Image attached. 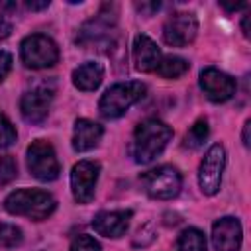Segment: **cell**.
<instances>
[{"label": "cell", "instance_id": "obj_2", "mask_svg": "<svg viewBox=\"0 0 251 251\" xmlns=\"http://www.w3.org/2000/svg\"><path fill=\"white\" fill-rule=\"evenodd\" d=\"M4 208H6V212H10L14 216H25L29 220L41 222V220H47L55 212L57 200L47 190L20 188L6 196Z\"/></svg>", "mask_w": 251, "mask_h": 251}, {"label": "cell", "instance_id": "obj_26", "mask_svg": "<svg viewBox=\"0 0 251 251\" xmlns=\"http://www.w3.org/2000/svg\"><path fill=\"white\" fill-rule=\"evenodd\" d=\"M18 10V4L16 2H8V0H0V16L2 18H8L12 12Z\"/></svg>", "mask_w": 251, "mask_h": 251}, {"label": "cell", "instance_id": "obj_17", "mask_svg": "<svg viewBox=\"0 0 251 251\" xmlns=\"http://www.w3.org/2000/svg\"><path fill=\"white\" fill-rule=\"evenodd\" d=\"M102 78H104V67L94 61H88L73 71V84L82 92L96 90L100 86Z\"/></svg>", "mask_w": 251, "mask_h": 251}, {"label": "cell", "instance_id": "obj_7", "mask_svg": "<svg viewBox=\"0 0 251 251\" xmlns=\"http://www.w3.org/2000/svg\"><path fill=\"white\" fill-rule=\"evenodd\" d=\"M27 169L29 173L43 182H51L59 176L61 165L53 145L45 139H35L27 147Z\"/></svg>", "mask_w": 251, "mask_h": 251}, {"label": "cell", "instance_id": "obj_4", "mask_svg": "<svg viewBox=\"0 0 251 251\" xmlns=\"http://www.w3.org/2000/svg\"><path fill=\"white\" fill-rule=\"evenodd\" d=\"M143 94H145V84L139 80L118 82L102 94V98L98 102V110H100L102 118L116 120V118L124 116L135 102H139L143 98Z\"/></svg>", "mask_w": 251, "mask_h": 251}, {"label": "cell", "instance_id": "obj_20", "mask_svg": "<svg viewBox=\"0 0 251 251\" xmlns=\"http://www.w3.org/2000/svg\"><path fill=\"white\" fill-rule=\"evenodd\" d=\"M208 133H210V127H208V122L206 120H196L190 129L186 131L184 135V147L188 149H198L206 139H208Z\"/></svg>", "mask_w": 251, "mask_h": 251}, {"label": "cell", "instance_id": "obj_9", "mask_svg": "<svg viewBox=\"0 0 251 251\" xmlns=\"http://www.w3.org/2000/svg\"><path fill=\"white\" fill-rule=\"evenodd\" d=\"M198 33V20L190 12L173 14L163 25V39L171 47H186Z\"/></svg>", "mask_w": 251, "mask_h": 251}, {"label": "cell", "instance_id": "obj_29", "mask_svg": "<svg viewBox=\"0 0 251 251\" xmlns=\"http://www.w3.org/2000/svg\"><path fill=\"white\" fill-rule=\"evenodd\" d=\"M25 6L29 10H43V8H49V0H41V2H33V0H27Z\"/></svg>", "mask_w": 251, "mask_h": 251}, {"label": "cell", "instance_id": "obj_31", "mask_svg": "<svg viewBox=\"0 0 251 251\" xmlns=\"http://www.w3.org/2000/svg\"><path fill=\"white\" fill-rule=\"evenodd\" d=\"M241 29H243V35H245V37H249V16H243Z\"/></svg>", "mask_w": 251, "mask_h": 251}, {"label": "cell", "instance_id": "obj_27", "mask_svg": "<svg viewBox=\"0 0 251 251\" xmlns=\"http://www.w3.org/2000/svg\"><path fill=\"white\" fill-rule=\"evenodd\" d=\"M10 33H12V22L8 18H2L0 16V41L6 39Z\"/></svg>", "mask_w": 251, "mask_h": 251}, {"label": "cell", "instance_id": "obj_8", "mask_svg": "<svg viewBox=\"0 0 251 251\" xmlns=\"http://www.w3.org/2000/svg\"><path fill=\"white\" fill-rule=\"evenodd\" d=\"M226 169V149L222 143H214L198 167V184L206 196H214L222 186V175Z\"/></svg>", "mask_w": 251, "mask_h": 251}, {"label": "cell", "instance_id": "obj_12", "mask_svg": "<svg viewBox=\"0 0 251 251\" xmlns=\"http://www.w3.org/2000/svg\"><path fill=\"white\" fill-rule=\"evenodd\" d=\"M200 88L212 102H226L235 94V78L229 76L227 73L216 69V67H206L200 73Z\"/></svg>", "mask_w": 251, "mask_h": 251}, {"label": "cell", "instance_id": "obj_13", "mask_svg": "<svg viewBox=\"0 0 251 251\" xmlns=\"http://www.w3.org/2000/svg\"><path fill=\"white\" fill-rule=\"evenodd\" d=\"M243 239L241 224L237 218L226 216L214 222L212 226V243L216 251H239Z\"/></svg>", "mask_w": 251, "mask_h": 251}, {"label": "cell", "instance_id": "obj_24", "mask_svg": "<svg viewBox=\"0 0 251 251\" xmlns=\"http://www.w3.org/2000/svg\"><path fill=\"white\" fill-rule=\"evenodd\" d=\"M69 251H100V243H98L92 235L80 233V235H76V237L71 241Z\"/></svg>", "mask_w": 251, "mask_h": 251}, {"label": "cell", "instance_id": "obj_19", "mask_svg": "<svg viewBox=\"0 0 251 251\" xmlns=\"http://www.w3.org/2000/svg\"><path fill=\"white\" fill-rule=\"evenodd\" d=\"M176 251H206V237L200 229L188 227L176 239Z\"/></svg>", "mask_w": 251, "mask_h": 251}, {"label": "cell", "instance_id": "obj_22", "mask_svg": "<svg viewBox=\"0 0 251 251\" xmlns=\"http://www.w3.org/2000/svg\"><path fill=\"white\" fill-rule=\"evenodd\" d=\"M18 139L16 127L12 126V122L0 112V149H6L10 145H14Z\"/></svg>", "mask_w": 251, "mask_h": 251}, {"label": "cell", "instance_id": "obj_15", "mask_svg": "<svg viewBox=\"0 0 251 251\" xmlns=\"http://www.w3.org/2000/svg\"><path fill=\"white\" fill-rule=\"evenodd\" d=\"M161 63V49L147 35H137L133 41V65L141 73H151Z\"/></svg>", "mask_w": 251, "mask_h": 251}, {"label": "cell", "instance_id": "obj_18", "mask_svg": "<svg viewBox=\"0 0 251 251\" xmlns=\"http://www.w3.org/2000/svg\"><path fill=\"white\" fill-rule=\"evenodd\" d=\"M188 71V61L182 57H161V63L157 65L155 73L163 78H178Z\"/></svg>", "mask_w": 251, "mask_h": 251}, {"label": "cell", "instance_id": "obj_25", "mask_svg": "<svg viewBox=\"0 0 251 251\" xmlns=\"http://www.w3.org/2000/svg\"><path fill=\"white\" fill-rule=\"evenodd\" d=\"M10 69H12V55L6 51H0V82L8 76Z\"/></svg>", "mask_w": 251, "mask_h": 251}, {"label": "cell", "instance_id": "obj_11", "mask_svg": "<svg viewBox=\"0 0 251 251\" xmlns=\"http://www.w3.org/2000/svg\"><path fill=\"white\" fill-rule=\"evenodd\" d=\"M100 165L94 161H78L71 171V190L78 204H88L94 198Z\"/></svg>", "mask_w": 251, "mask_h": 251}, {"label": "cell", "instance_id": "obj_6", "mask_svg": "<svg viewBox=\"0 0 251 251\" xmlns=\"http://www.w3.org/2000/svg\"><path fill=\"white\" fill-rule=\"evenodd\" d=\"M139 180H141L143 190L155 200H171L182 188V176L171 165L151 169V171L143 173Z\"/></svg>", "mask_w": 251, "mask_h": 251}, {"label": "cell", "instance_id": "obj_5", "mask_svg": "<svg viewBox=\"0 0 251 251\" xmlns=\"http://www.w3.org/2000/svg\"><path fill=\"white\" fill-rule=\"evenodd\" d=\"M20 59L27 69H47L59 61V47L51 37L31 33L20 43Z\"/></svg>", "mask_w": 251, "mask_h": 251}, {"label": "cell", "instance_id": "obj_28", "mask_svg": "<svg viewBox=\"0 0 251 251\" xmlns=\"http://www.w3.org/2000/svg\"><path fill=\"white\" fill-rule=\"evenodd\" d=\"M161 8V2H151V4H147V2H141V4H137V10L139 12H145L147 16H151L155 10H159Z\"/></svg>", "mask_w": 251, "mask_h": 251}, {"label": "cell", "instance_id": "obj_21", "mask_svg": "<svg viewBox=\"0 0 251 251\" xmlns=\"http://www.w3.org/2000/svg\"><path fill=\"white\" fill-rule=\"evenodd\" d=\"M24 241V233L14 224H0V247H16Z\"/></svg>", "mask_w": 251, "mask_h": 251}, {"label": "cell", "instance_id": "obj_3", "mask_svg": "<svg viewBox=\"0 0 251 251\" xmlns=\"http://www.w3.org/2000/svg\"><path fill=\"white\" fill-rule=\"evenodd\" d=\"M118 10L114 4H104L100 12L84 22L78 29L76 43L82 47H110L114 43V31L118 22Z\"/></svg>", "mask_w": 251, "mask_h": 251}, {"label": "cell", "instance_id": "obj_30", "mask_svg": "<svg viewBox=\"0 0 251 251\" xmlns=\"http://www.w3.org/2000/svg\"><path fill=\"white\" fill-rule=\"evenodd\" d=\"M249 127H251V120H247L243 124V133H241V141L245 147H249Z\"/></svg>", "mask_w": 251, "mask_h": 251}, {"label": "cell", "instance_id": "obj_14", "mask_svg": "<svg viewBox=\"0 0 251 251\" xmlns=\"http://www.w3.org/2000/svg\"><path fill=\"white\" fill-rule=\"evenodd\" d=\"M131 220V210H114L100 212L92 218V227L96 233L104 237H120L127 231Z\"/></svg>", "mask_w": 251, "mask_h": 251}, {"label": "cell", "instance_id": "obj_10", "mask_svg": "<svg viewBox=\"0 0 251 251\" xmlns=\"http://www.w3.org/2000/svg\"><path fill=\"white\" fill-rule=\"evenodd\" d=\"M53 102V86L47 84H37L22 94L20 100V112L25 122L29 124H41L51 108Z\"/></svg>", "mask_w": 251, "mask_h": 251}, {"label": "cell", "instance_id": "obj_23", "mask_svg": "<svg viewBox=\"0 0 251 251\" xmlns=\"http://www.w3.org/2000/svg\"><path fill=\"white\" fill-rule=\"evenodd\" d=\"M18 176V165L12 155L0 157V184H8Z\"/></svg>", "mask_w": 251, "mask_h": 251}, {"label": "cell", "instance_id": "obj_16", "mask_svg": "<svg viewBox=\"0 0 251 251\" xmlns=\"http://www.w3.org/2000/svg\"><path fill=\"white\" fill-rule=\"evenodd\" d=\"M102 135H104V127L100 124L80 118L75 122V129H73V149L78 153L90 151L100 143Z\"/></svg>", "mask_w": 251, "mask_h": 251}, {"label": "cell", "instance_id": "obj_1", "mask_svg": "<svg viewBox=\"0 0 251 251\" xmlns=\"http://www.w3.org/2000/svg\"><path fill=\"white\" fill-rule=\"evenodd\" d=\"M171 137H173V129L165 122H161L157 118L143 120L135 127L133 139H131V155H133L135 163H139V165L151 163L155 157H159L163 153V149L167 147Z\"/></svg>", "mask_w": 251, "mask_h": 251}]
</instances>
